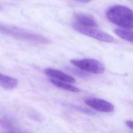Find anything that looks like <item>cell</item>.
I'll use <instances>...</instances> for the list:
<instances>
[{"label":"cell","mask_w":133,"mask_h":133,"mask_svg":"<svg viewBox=\"0 0 133 133\" xmlns=\"http://www.w3.org/2000/svg\"><path fill=\"white\" fill-rule=\"evenodd\" d=\"M114 32L121 38L133 43V31L124 29H116L114 30Z\"/></svg>","instance_id":"obj_10"},{"label":"cell","mask_w":133,"mask_h":133,"mask_svg":"<svg viewBox=\"0 0 133 133\" xmlns=\"http://www.w3.org/2000/svg\"><path fill=\"white\" fill-rule=\"evenodd\" d=\"M44 72L47 75L52 77V78L69 83H75V79L74 78L60 70L52 68H47L45 70Z\"/></svg>","instance_id":"obj_6"},{"label":"cell","mask_w":133,"mask_h":133,"mask_svg":"<svg viewBox=\"0 0 133 133\" xmlns=\"http://www.w3.org/2000/svg\"><path fill=\"white\" fill-rule=\"evenodd\" d=\"M0 33L16 39L30 41L36 43L48 44L49 40L45 37L28 32L22 29L0 23Z\"/></svg>","instance_id":"obj_2"},{"label":"cell","mask_w":133,"mask_h":133,"mask_svg":"<svg viewBox=\"0 0 133 133\" xmlns=\"http://www.w3.org/2000/svg\"><path fill=\"white\" fill-rule=\"evenodd\" d=\"M76 22L82 25L88 27H97V22L90 15L84 13H75L74 15Z\"/></svg>","instance_id":"obj_7"},{"label":"cell","mask_w":133,"mask_h":133,"mask_svg":"<svg viewBox=\"0 0 133 133\" xmlns=\"http://www.w3.org/2000/svg\"><path fill=\"white\" fill-rule=\"evenodd\" d=\"M72 26L78 32L97 40L108 43H111L114 41L113 37L110 35L103 31L96 29L93 27L85 26L77 23L76 22H73L72 24Z\"/></svg>","instance_id":"obj_4"},{"label":"cell","mask_w":133,"mask_h":133,"mask_svg":"<svg viewBox=\"0 0 133 133\" xmlns=\"http://www.w3.org/2000/svg\"><path fill=\"white\" fill-rule=\"evenodd\" d=\"M69 107H70L71 108L74 109L78 111H79L81 112H83L86 114H88L89 115H93L95 114V113L94 112H93L92 110H91L90 109H88L87 108H83L78 105H76L75 104H69Z\"/></svg>","instance_id":"obj_12"},{"label":"cell","mask_w":133,"mask_h":133,"mask_svg":"<svg viewBox=\"0 0 133 133\" xmlns=\"http://www.w3.org/2000/svg\"><path fill=\"white\" fill-rule=\"evenodd\" d=\"M18 84V81L16 78L0 73V86L4 88L12 90L16 88Z\"/></svg>","instance_id":"obj_8"},{"label":"cell","mask_w":133,"mask_h":133,"mask_svg":"<svg viewBox=\"0 0 133 133\" xmlns=\"http://www.w3.org/2000/svg\"><path fill=\"white\" fill-rule=\"evenodd\" d=\"M0 125L6 128H14L16 124L15 121L11 117L8 116H4L0 118Z\"/></svg>","instance_id":"obj_11"},{"label":"cell","mask_w":133,"mask_h":133,"mask_svg":"<svg viewBox=\"0 0 133 133\" xmlns=\"http://www.w3.org/2000/svg\"><path fill=\"white\" fill-rule=\"evenodd\" d=\"M71 70L72 71V72L73 73H74L76 75H77V76H79L80 77H86L88 76V74L86 73H84L83 72V71H79L78 70H76V69H73V68H71Z\"/></svg>","instance_id":"obj_13"},{"label":"cell","mask_w":133,"mask_h":133,"mask_svg":"<svg viewBox=\"0 0 133 133\" xmlns=\"http://www.w3.org/2000/svg\"><path fill=\"white\" fill-rule=\"evenodd\" d=\"M6 133H19V132H6Z\"/></svg>","instance_id":"obj_16"},{"label":"cell","mask_w":133,"mask_h":133,"mask_svg":"<svg viewBox=\"0 0 133 133\" xmlns=\"http://www.w3.org/2000/svg\"><path fill=\"white\" fill-rule=\"evenodd\" d=\"M85 103L93 109L104 113H109L114 111V107L110 102L100 98H87Z\"/></svg>","instance_id":"obj_5"},{"label":"cell","mask_w":133,"mask_h":133,"mask_svg":"<svg viewBox=\"0 0 133 133\" xmlns=\"http://www.w3.org/2000/svg\"><path fill=\"white\" fill-rule=\"evenodd\" d=\"M126 125L129 127L130 128H131L133 129V121H126L125 122Z\"/></svg>","instance_id":"obj_14"},{"label":"cell","mask_w":133,"mask_h":133,"mask_svg":"<svg viewBox=\"0 0 133 133\" xmlns=\"http://www.w3.org/2000/svg\"><path fill=\"white\" fill-rule=\"evenodd\" d=\"M50 81L52 84H53L57 87L62 88L63 89L74 92H78L80 91V89L78 88L73 85H71L70 84H67L66 82L58 81L52 78L50 79Z\"/></svg>","instance_id":"obj_9"},{"label":"cell","mask_w":133,"mask_h":133,"mask_svg":"<svg viewBox=\"0 0 133 133\" xmlns=\"http://www.w3.org/2000/svg\"><path fill=\"white\" fill-rule=\"evenodd\" d=\"M70 62L81 70L94 74H102L105 71L103 65L94 59H72Z\"/></svg>","instance_id":"obj_3"},{"label":"cell","mask_w":133,"mask_h":133,"mask_svg":"<svg viewBox=\"0 0 133 133\" xmlns=\"http://www.w3.org/2000/svg\"><path fill=\"white\" fill-rule=\"evenodd\" d=\"M75 2H79V3H87L91 2L92 0H73Z\"/></svg>","instance_id":"obj_15"},{"label":"cell","mask_w":133,"mask_h":133,"mask_svg":"<svg viewBox=\"0 0 133 133\" xmlns=\"http://www.w3.org/2000/svg\"><path fill=\"white\" fill-rule=\"evenodd\" d=\"M106 16L112 23L124 29H133V10L120 5L110 7L106 11Z\"/></svg>","instance_id":"obj_1"}]
</instances>
